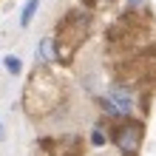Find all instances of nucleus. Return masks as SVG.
Here are the masks:
<instances>
[{"label":"nucleus","instance_id":"423d86ee","mask_svg":"<svg viewBox=\"0 0 156 156\" xmlns=\"http://www.w3.org/2000/svg\"><path fill=\"white\" fill-rule=\"evenodd\" d=\"M45 151L51 156H80L82 153V139L80 136H60V139H43Z\"/></svg>","mask_w":156,"mask_h":156},{"label":"nucleus","instance_id":"f257e3e1","mask_svg":"<svg viewBox=\"0 0 156 156\" xmlns=\"http://www.w3.org/2000/svg\"><path fill=\"white\" fill-rule=\"evenodd\" d=\"M153 40H156V26L139 9L125 12L108 29V45H111V51H119V54L122 51H145V48H151Z\"/></svg>","mask_w":156,"mask_h":156},{"label":"nucleus","instance_id":"9d476101","mask_svg":"<svg viewBox=\"0 0 156 156\" xmlns=\"http://www.w3.org/2000/svg\"><path fill=\"white\" fill-rule=\"evenodd\" d=\"M3 66H6L9 74H20V71H23V62L17 60V57H6V60H3Z\"/></svg>","mask_w":156,"mask_h":156},{"label":"nucleus","instance_id":"7ed1b4c3","mask_svg":"<svg viewBox=\"0 0 156 156\" xmlns=\"http://www.w3.org/2000/svg\"><path fill=\"white\" fill-rule=\"evenodd\" d=\"M54 43H57V60L60 62H71L74 51L80 48L82 43L88 40V31H91V17L85 12H68L62 20L57 23L54 29Z\"/></svg>","mask_w":156,"mask_h":156},{"label":"nucleus","instance_id":"f8f14e48","mask_svg":"<svg viewBox=\"0 0 156 156\" xmlns=\"http://www.w3.org/2000/svg\"><path fill=\"white\" fill-rule=\"evenodd\" d=\"M91 142H94L97 148H99V145H105V133L102 131H94V133H91Z\"/></svg>","mask_w":156,"mask_h":156},{"label":"nucleus","instance_id":"0eeeda50","mask_svg":"<svg viewBox=\"0 0 156 156\" xmlns=\"http://www.w3.org/2000/svg\"><path fill=\"white\" fill-rule=\"evenodd\" d=\"M111 105L116 108V114L131 111V94H128V88H119V85L111 88Z\"/></svg>","mask_w":156,"mask_h":156},{"label":"nucleus","instance_id":"ddd939ff","mask_svg":"<svg viewBox=\"0 0 156 156\" xmlns=\"http://www.w3.org/2000/svg\"><path fill=\"white\" fill-rule=\"evenodd\" d=\"M131 3H133V9H142V0H131Z\"/></svg>","mask_w":156,"mask_h":156},{"label":"nucleus","instance_id":"39448f33","mask_svg":"<svg viewBox=\"0 0 156 156\" xmlns=\"http://www.w3.org/2000/svg\"><path fill=\"white\" fill-rule=\"evenodd\" d=\"M114 142L119 145V151L125 156H136L139 153V145H142V136H145V122L139 119H125V122H114Z\"/></svg>","mask_w":156,"mask_h":156},{"label":"nucleus","instance_id":"6e6552de","mask_svg":"<svg viewBox=\"0 0 156 156\" xmlns=\"http://www.w3.org/2000/svg\"><path fill=\"white\" fill-rule=\"evenodd\" d=\"M40 57L43 60H54L57 57V43H54V37H43L40 40Z\"/></svg>","mask_w":156,"mask_h":156},{"label":"nucleus","instance_id":"4468645a","mask_svg":"<svg viewBox=\"0 0 156 156\" xmlns=\"http://www.w3.org/2000/svg\"><path fill=\"white\" fill-rule=\"evenodd\" d=\"M0 139H3V125H0Z\"/></svg>","mask_w":156,"mask_h":156},{"label":"nucleus","instance_id":"20e7f679","mask_svg":"<svg viewBox=\"0 0 156 156\" xmlns=\"http://www.w3.org/2000/svg\"><path fill=\"white\" fill-rule=\"evenodd\" d=\"M116 77L122 80V85H156V48H145V51H136L133 57L122 60L116 66Z\"/></svg>","mask_w":156,"mask_h":156},{"label":"nucleus","instance_id":"9b49d317","mask_svg":"<svg viewBox=\"0 0 156 156\" xmlns=\"http://www.w3.org/2000/svg\"><path fill=\"white\" fill-rule=\"evenodd\" d=\"M85 9H99V6H108V3H114V0H80Z\"/></svg>","mask_w":156,"mask_h":156},{"label":"nucleus","instance_id":"1a4fd4ad","mask_svg":"<svg viewBox=\"0 0 156 156\" xmlns=\"http://www.w3.org/2000/svg\"><path fill=\"white\" fill-rule=\"evenodd\" d=\"M37 6H40V0H26V6H23V14H20V26H23V29H29V23H31L34 12H37Z\"/></svg>","mask_w":156,"mask_h":156},{"label":"nucleus","instance_id":"f03ea898","mask_svg":"<svg viewBox=\"0 0 156 156\" xmlns=\"http://www.w3.org/2000/svg\"><path fill=\"white\" fill-rule=\"evenodd\" d=\"M62 97H66L62 80L54 74V71H48V68H37L31 74V80L26 82V91H23L26 114L34 116V119H43L62 102Z\"/></svg>","mask_w":156,"mask_h":156}]
</instances>
